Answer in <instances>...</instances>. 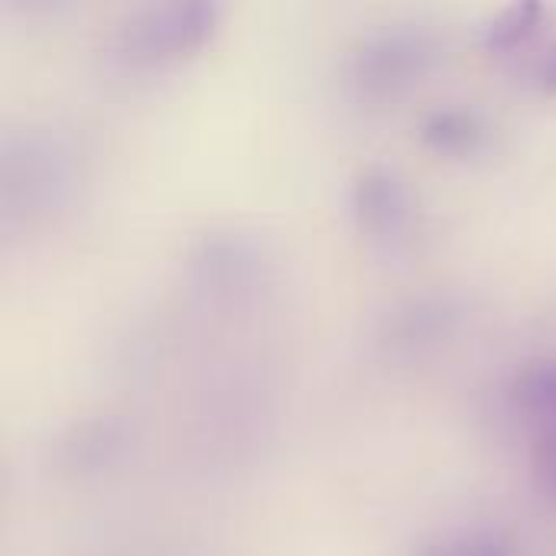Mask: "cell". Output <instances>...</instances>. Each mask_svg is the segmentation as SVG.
I'll return each mask as SVG.
<instances>
[{
  "mask_svg": "<svg viewBox=\"0 0 556 556\" xmlns=\"http://www.w3.org/2000/svg\"><path fill=\"white\" fill-rule=\"evenodd\" d=\"M75 192V150L49 127H23L3 137L0 202L3 222H36L62 208Z\"/></svg>",
  "mask_w": 556,
  "mask_h": 556,
  "instance_id": "obj_1",
  "label": "cell"
},
{
  "mask_svg": "<svg viewBox=\"0 0 556 556\" xmlns=\"http://www.w3.org/2000/svg\"><path fill=\"white\" fill-rule=\"evenodd\" d=\"M212 0H166L130 10L111 33L108 52L124 68H160L195 55L222 26Z\"/></svg>",
  "mask_w": 556,
  "mask_h": 556,
  "instance_id": "obj_2",
  "label": "cell"
},
{
  "mask_svg": "<svg viewBox=\"0 0 556 556\" xmlns=\"http://www.w3.org/2000/svg\"><path fill=\"white\" fill-rule=\"evenodd\" d=\"M440 39L417 23H391L365 33L345 62V78L362 101H394L420 85L440 62Z\"/></svg>",
  "mask_w": 556,
  "mask_h": 556,
  "instance_id": "obj_3",
  "label": "cell"
},
{
  "mask_svg": "<svg viewBox=\"0 0 556 556\" xmlns=\"http://www.w3.org/2000/svg\"><path fill=\"white\" fill-rule=\"evenodd\" d=\"M349 212L368 244L394 251L414 231L417 195L397 166L378 160L355 173L349 189Z\"/></svg>",
  "mask_w": 556,
  "mask_h": 556,
  "instance_id": "obj_4",
  "label": "cell"
},
{
  "mask_svg": "<svg viewBox=\"0 0 556 556\" xmlns=\"http://www.w3.org/2000/svg\"><path fill=\"white\" fill-rule=\"evenodd\" d=\"M417 137L430 153H437L443 160H476L492 147L495 130L479 108L443 104V108H433L420 121Z\"/></svg>",
  "mask_w": 556,
  "mask_h": 556,
  "instance_id": "obj_5",
  "label": "cell"
},
{
  "mask_svg": "<svg viewBox=\"0 0 556 556\" xmlns=\"http://www.w3.org/2000/svg\"><path fill=\"white\" fill-rule=\"evenodd\" d=\"M192 267H195L199 283H205L208 290L238 293L261 277L264 261L254 241L241 235H212L195 248Z\"/></svg>",
  "mask_w": 556,
  "mask_h": 556,
  "instance_id": "obj_6",
  "label": "cell"
},
{
  "mask_svg": "<svg viewBox=\"0 0 556 556\" xmlns=\"http://www.w3.org/2000/svg\"><path fill=\"white\" fill-rule=\"evenodd\" d=\"M459 316H463V309L450 296H420L391 313L384 339H388L391 352H404V355L417 352L420 355V352L440 345L446 336H453V329L459 326Z\"/></svg>",
  "mask_w": 556,
  "mask_h": 556,
  "instance_id": "obj_7",
  "label": "cell"
},
{
  "mask_svg": "<svg viewBox=\"0 0 556 556\" xmlns=\"http://www.w3.org/2000/svg\"><path fill=\"white\" fill-rule=\"evenodd\" d=\"M127 443L124 424L111 417H94L75 424L55 446V463L68 472H101L111 466Z\"/></svg>",
  "mask_w": 556,
  "mask_h": 556,
  "instance_id": "obj_8",
  "label": "cell"
},
{
  "mask_svg": "<svg viewBox=\"0 0 556 556\" xmlns=\"http://www.w3.org/2000/svg\"><path fill=\"white\" fill-rule=\"evenodd\" d=\"M511 397L534 437L556 430V358L528 365L518 375Z\"/></svg>",
  "mask_w": 556,
  "mask_h": 556,
  "instance_id": "obj_9",
  "label": "cell"
},
{
  "mask_svg": "<svg viewBox=\"0 0 556 556\" xmlns=\"http://www.w3.org/2000/svg\"><path fill=\"white\" fill-rule=\"evenodd\" d=\"M410 556H518V544L508 531L492 525L453 528L427 538Z\"/></svg>",
  "mask_w": 556,
  "mask_h": 556,
  "instance_id": "obj_10",
  "label": "cell"
},
{
  "mask_svg": "<svg viewBox=\"0 0 556 556\" xmlns=\"http://www.w3.org/2000/svg\"><path fill=\"white\" fill-rule=\"evenodd\" d=\"M544 16H547V7L541 3H511L482 26V46L489 52H511L541 29Z\"/></svg>",
  "mask_w": 556,
  "mask_h": 556,
  "instance_id": "obj_11",
  "label": "cell"
},
{
  "mask_svg": "<svg viewBox=\"0 0 556 556\" xmlns=\"http://www.w3.org/2000/svg\"><path fill=\"white\" fill-rule=\"evenodd\" d=\"M534 476L544 498L556 505V430L534 437Z\"/></svg>",
  "mask_w": 556,
  "mask_h": 556,
  "instance_id": "obj_12",
  "label": "cell"
},
{
  "mask_svg": "<svg viewBox=\"0 0 556 556\" xmlns=\"http://www.w3.org/2000/svg\"><path fill=\"white\" fill-rule=\"evenodd\" d=\"M544 88H551L556 91V52L551 55V62L544 65Z\"/></svg>",
  "mask_w": 556,
  "mask_h": 556,
  "instance_id": "obj_13",
  "label": "cell"
}]
</instances>
